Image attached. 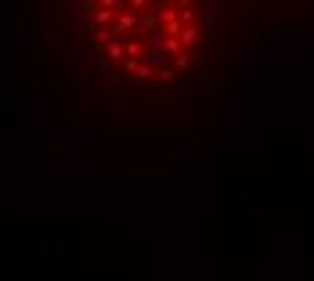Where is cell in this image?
<instances>
[{
    "label": "cell",
    "instance_id": "cell-1",
    "mask_svg": "<svg viewBox=\"0 0 314 281\" xmlns=\"http://www.w3.org/2000/svg\"><path fill=\"white\" fill-rule=\"evenodd\" d=\"M195 38H198V27L190 25V27H184V33H182V46L184 49H190L195 44Z\"/></svg>",
    "mask_w": 314,
    "mask_h": 281
}]
</instances>
